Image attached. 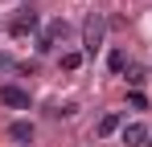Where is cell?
Segmentation results:
<instances>
[{
    "mask_svg": "<svg viewBox=\"0 0 152 147\" xmlns=\"http://www.w3.org/2000/svg\"><path fill=\"white\" fill-rule=\"evenodd\" d=\"M103 33H107V21H103L99 12H91V17L82 21V49H86V53H95V49L103 45Z\"/></svg>",
    "mask_w": 152,
    "mask_h": 147,
    "instance_id": "cell-1",
    "label": "cell"
},
{
    "mask_svg": "<svg viewBox=\"0 0 152 147\" xmlns=\"http://www.w3.org/2000/svg\"><path fill=\"white\" fill-rule=\"evenodd\" d=\"M66 33H70V24L62 21V17H58V21H50V24H45V33L37 37V49H41V53H50L58 41H66Z\"/></svg>",
    "mask_w": 152,
    "mask_h": 147,
    "instance_id": "cell-2",
    "label": "cell"
},
{
    "mask_svg": "<svg viewBox=\"0 0 152 147\" xmlns=\"http://www.w3.org/2000/svg\"><path fill=\"white\" fill-rule=\"evenodd\" d=\"M0 102L12 106V110H29V90L12 86V82H4V86H0Z\"/></svg>",
    "mask_w": 152,
    "mask_h": 147,
    "instance_id": "cell-3",
    "label": "cell"
},
{
    "mask_svg": "<svg viewBox=\"0 0 152 147\" xmlns=\"http://www.w3.org/2000/svg\"><path fill=\"white\" fill-rule=\"evenodd\" d=\"M37 24H41V17L33 8H25V12H17V21L8 24V33L12 37H29V33H37Z\"/></svg>",
    "mask_w": 152,
    "mask_h": 147,
    "instance_id": "cell-4",
    "label": "cell"
},
{
    "mask_svg": "<svg viewBox=\"0 0 152 147\" xmlns=\"http://www.w3.org/2000/svg\"><path fill=\"white\" fill-rule=\"evenodd\" d=\"M152 143V131L144 122H124V147H148Z\"/></svg>",
    "mask_w": 152,
    "mask_h": 147,
    "instance_id": "cell-5",
    "label": "cell"
},
{
    "mask_svg": "<svg viewBox=\"0 0 152 147\" xmlns=\"http://www.w3.org/2000/svg\"><path fill=\"white\" fill-rule=\"evenodd\" d=\"M115 131H124V115H103L99 119V127H95V135H115Z\"/></svg>",
    "mask_w": 152,
    "mask_h": 147,
    "instance_id": "cell-6",
    "label": "cell"
},
{
    "mask_svg": "<svg viewBox=\"0 0 152 147\" xmlns=\"http://www.w3.org/2000/svg\"><path fill=\"white\" fill-rule=\"evenodd\" d=\"M8 135H12L17 143H33V135H37V127L21 119V122H12V127H8Z\"/></svg>",
    "mask_w": 152,
    "mask_h": 147,
    "instance_id": "cell-7",
    "label": "cell"
},
{
    "mask_svg": "<svg viewBox=\"0 0 152 147\" xmlns=\"http://www.w3.org/2000/svg\"><path fill=\"white\" fill-rule=\"evenodd\" d=\"M82 66V53H62V70H78Z\"/></svg>",
    "mask_w": 152,
    "mask_h": 147,
    "instance_id": "cell-8",
    "label": "cell"
},
{
    "mask_svg": "<svg viewBox=\"0 0 152 147\" xmlns=\"http://www.w3.org/2000/svg\"><path fill=\"white\" fill-rule=\"evenodd\" d=\"M107 66H111V70H115V74H124V66H127V57H124V53H119V49H115V53L107 57Z\"/></svg>",
    "mask_w": 152,
    "mask_h": 147,
    "instance_id": "cell-9",
    "label": "cell"
},
{
    "mask_svg": "<svg viewBox=\"0 0 152 147\" xmlns=\"http://www.w3.org/2000/svg\"><path fill=\"white\" fill-rule=\"evenodd\" d=\"M127 102H132V106H136V110H148V98L140 94V90H132V94H127Z\"/></svg>",
    "mask_w": 152,
    "mask_h": 147,
    "instance_id": "cell-10",
    "label": "cell"
},
{
    "mask_svg": "<svg viewBox=\"0 0 152 147\" xmlns=\"http://www.w3.org/2000/svg\"><path fill=\"white\" fill-rule=\"evenodd\" d=\"M127 82H132V86H140V82H144V70H140V66H132V70H127Z\"/></svg>",
    "mask_w": 152,
    "mask_h": 147,
    "instance_id": "cell-11",
    "label": "cell"
},
{
    "mask_svg": "<svg viewBox=\"0 0 152 147\" xmlns=\"http://www.w3.org/2000/svg\"><path fill=\"white\" fill-rule=\"evenodd\" d=\"M8 66H12V57H8V53H0V70H8Z\"/></svg>",
    "mask_w": 152,
    "mask_h": 147,
    "instance_id": "cell-12",
    "label": "cell"
}]
</instances>
